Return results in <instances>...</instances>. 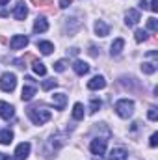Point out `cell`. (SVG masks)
<instances>
[{"mask_svg":"<svg viewBox=\"0 0 158 160\" xmlns=\"http://www.w3.org/2000/svg\"><path fill=\"white\" fill-rule=\"evenodd\" d=\"M26 114H28V118L32 119L34 125H43V123H47V121L50 119V110H47V108H43V106H30V108H26Z\"/></svg>","mask_w":158,"mask_h":160,"instance_id":"6da1fadb","label":"cell"},{"mask_svg":"<svg viewBox=\"0 0 158 160\" xmlns=\"http://www.w3.org/2000/svg\"><path fill=\"white\" fill-rule=\"evenodd\" d=\"M116 112H117L119 118H130L132 114H134V102L132 101H128V99H121L116 102Z\"/></svg>","mask_w":158,"mask_h":160,"instance_id":"7a4b0ae2","label":"cell"},{"mask_svg":"<svg viewBox=\"0 0 158 160\" xmlns=\"http://www.w3.org/2000/svg\"><path fill=\"white\" fill-rule=\"evenodd\" d=\"M15 86H17V77H15L13 73H4V75H2V78H0V88H2V91L11 93V91L15 89Z\"/></svg>","mask_w":158,"mask_h":160,"instance_id":"3957f363","label":"cell"},{"mask_svg":"<svg viewBox=\"0 0 158 160\" xmlns=\"http://www.w3.org/2000/svg\"><path fill=\"white\" fill-rule=\"evenodd\" d=\"M106 142H108L106 138H95V140H91V143H89L91 153L97 155V157L104 155V153H106Z\"/></svg>","mask_w":158,"mask_h":160,"instance_id":"277c9868","label":"cell"},{"mask_svg":"<svg viewBox=\"0 0 158 160\" xmlns=\"http://www.w3.org/2000/svg\"><path fill=\"white\" fill-rule=\"evenodd\" d=\"M0 118L6 119V121L13 119V118H15V110H13V106L7 104V102H4V101H0Z\"/></svg>","mask_w":158,"mask_h":160,"instance_id":"5b68a950","label":"cell"},{"mask_svg":"<svg viewBox=\"0 0 158 160\" xmlns=\"http://www.w3.org/2000/svg\"><path fill=\"white\" fill-rule=\"evenodd\" d=\"M28 155H30V143H28V142H22L21 145H17V149H15V158L24 160Z\"/></svg>","mask_w":158,"mask_h":160,"instance_id":"8992f818","label":"cell"},{"mask_svg":"<svg viewBox=\"0 0 158 160\" xmlns=\"http://www.w3.org/2000/svg\"><path fill=\"white\" fill-rule=\"evenodd\" d=\"M28 45V38L26 36H13V39L9 41V47L13 50H19V48H24Z\"/></svg>","mask_w":158,"mask_h":160,"instance_id":"52a82bcc","label":"cell"},{"mask_svg":"<svg viewBox=\"0 0 158 160\" xmlns=\"http://www.w3.org/2000/svg\"><path fill=\"white\" fill-rule=\"evenodd\" d=\"M26 15H28V9H26L24 2H19V4L15 6V9H13V17H15L17 21H24Z\"/></svg>","mask_w":158,"mask_h":160,"instance_id":"ba28073f","label":"cell"},{"mask_svg":"<svg viewBox=\"0 0 158 160\" xmlns=\"http://www.w3.org/2000/svg\"><path fill=\"white\" fill-rule=\"evenodd\" d=\"M138 21H140V11L138 9H128L126 15H125L126 26H134V24H138Z\"/></svg>","mask_w":158,"mask_h":160,"instance_id":"9c48e42d","label":"cell"},{"mask_svg":"<svg viewBox=\"0 0 158 160\" xmlns=\"http://www.w3.org/2000/svg\"><path fill=\"white\" fill-rule=\"evenodd\" d=\"M52 102H54V106L58 110H63L65 104H67V95L65 93H54L52 95Z\"/></svg>","mask_w":158,"mask_h":160,"instance_id":"30bf717a","label":"cell"},{"mask_svg":"<svg viewBox=\"0 0 158 160\" xmlns=\"http://www.w3.org/2000/svg\"><path fill=\"white\" fill-rule=\"evenodd\" d=\"M87 88L89 89H102V88H106V80H104V77H93V78L87 82Z\"/></svg>","mask_w":158,"mask_h":160,"instance_id":"8fae6325","label":"cell"},{"mask_svg":"<svg viewBox=\"0 0 158 160\" xmlns=\"http://www.w3.org/2000/svg\"><path fill=\"white\" fill-rule=\"evenodd\" d=\"M95 34L101 36V38H106V36L110 34V26H108L104 21H97V22H95Z\"/></svg>","mask_w":158,"mask_h":160,"instance_id":"7c38bea8","label":"cell"},{"mask_svg":"<svg viewBox=\"0 0 158 160\" xmlns=\"http://www.w3.org/2000/svg\"><path fill=\"white\" fill-rule=\"evenodd\" d=\"M47 30H48L47 19H45V17H37L36 22H34V32H36V34H43V32H47Z\"/></svg>","mask_w":158,"mask_h":160,"instance_id":"4fadbf2b","label":"cell"},{"mask_svg":"<svg viewBox=\"0 0 158 160\" xmlns=\"http://www.w3.org/2000/svg\"><path fill=\"white\" fill-rule=\"evenodd\" d=\"M36 86H24L22 88V93H21V99L22 101H32L34 99V95H36Z\"/></svg>","mask_w":158,"mask_h":160,"instance_id":"5bb4252c","label":"cell"},{"mask_svg":"<svg viewBox=\"0 0 158 160\" xmlns=\"http://www.w3.org/2000/svg\"><path fill=\"white\" fill-rule=\"evenodd\" d=\"M73 69H75V73H77V75L82 77V75H86V73L89 71V65H87L86 62H82V60H77V62L73 63Z\"/></svg>","mask_w":158,"mask_h":160,"instance_id":"9a60e30c","label":"cell"},{"mask_svg":"<svg viewBox=\"0 0 158 160\" xmlns=\"http://www.w3.org/2000/svg\"><path fill=\"white\" fill-rule=\"evenodd\" d=\"M11 142H13V132H11L9 128L0 130V143H2V145H9Z\"/></svg>","mask_w":158,"mask_h":160,"instance_id":"2e32d148","label":"cell"},{"mask_svg":"<svg viewBox=\"0 0 158 160\" xmlns=\"http://www.w3.org/2000/svg\"><path fill=\"white\" fill-rule=\"evenodd\" d=\"M123 47H125V39L117 38V39L112 43V50H110V54H112V56H119L121 50H123Z\"/></svg>","mask_w":158,"mask_h":160,"instance_id":"e0dca14e","label":"cell"},{"mask_svg":"<svg viewBox=\"0 0 158 160\" xmlns=\"http://www.w3.org/2000/svg\"><path fill=\"white\" fill-rule=\"evenodd\" d=\"M126 157H128V155H126V151H125V149H112V151H110V160H126Z\"/></svg>","mask_w":158,"mask_h":160,"instance_id":"ac0fdd59","label":"cell"},{"mask_svg":"<svg viewBox=\"0 0 158 160\" xmlns=\"http://www.w3.org/2000/svg\"><path fill=\"white\" fill-rule=\"evenodd\" d=\"M37 48H39L45 56H48V54L54 50V45H52V43H48V41H37Z\"/></svg>","mask_w":158,"mask_h":160,"instance_id":"d6986e66","label":"cell"},{"mask_svg":"<svg viewBox=\"0 0 158 160\" xmlns=\"http://www.w3.org/2000/svg\"><path fill=\"white\" fill-rule=\"evenodd\" d=\"M156 69L158 63H155V62H143V65H141V71L145 75H153V73H156Z\"/></svg>","mask_w":158,"mask_h":160,"instance_id":"ffe728a7","label":"cell"},{"mask_svg":"<svg viewBox=\"0 0 158 160\" xmlns=\"http://www.w3.org/2000/svg\"><path fill=\"white\" fill-rule=\"evenodd\" d=\"M73 119H77V121L84 119V106H82L80 102H77V104L73 106Z\"/></svg>","mask_w":158,"mask_h":160,"instance_id":"44dd1931","label":"cell"},{"mask_svg":"<svg viewBox=\"0 0 158 160\" xmlns=\"http://www.w3.org/2000/svg\"><path fill=\"white\" fill-rule=\"evenodd\" d=\"M32 67H34V73H36V75H39V77H45V75H47V67H45L41 62H34Z\"/></svg>","mask_w":158,"mask_h":160,"instance_id":"7402d4cb","label":"cell"},{"mask_svg":"<svg viewBox=\"0 0 158 160\" xmlns=\"http://www.w3.org/2000/svg\"><path fill=\"white\" fill-rule=\"evenodd\" d=\"M56 86H58V82H56L54 78H50V80H45V82L41 84V88H43L45 91H48V89H52V88H56Z\"/></svg>","mask_w":158,"mask_h":160,"instance_id":"603a6c76","label":"cell"},{"mask_svg":"<svg viewBox=\"0 0 158 160\" xmlns=\"http://www.w3.org/2000/svg\"><path fill=\"white\" fill-rule=\"evenodd\" d=\"M65 67H67L65 60H58V62L54 63V71H58V73H63V71H65Z\"/></svg>","mask_w":158,"mask_h":160,"instance_id":"cb8c5ba5","label":"cell"},{"mask_svg":"<svg viewBox=\"0 0 158 160\" xmlns=\"http://www.w3.org/2000/svg\"><path fill=\"white\" fill-rule=\"evenodd\" d=\"M101 104H102V102H101L99 99H91V104H89V112H91V114H95V112L101 108Z\"/></svg>","mask_w":158,"mask_h":160,"instance_id":"d4e9b609","label":"cell"},{"mask_svg":"<svg viewBox=\"0 0 158 160\" xmlns=\"http://www.w3.org/2000/svg\"><path fill=\"white\" fill-rule=\"evenodd\" d=\"M147 28L151 30V32H156L158 30V22L155 17H151V19H147Z\"/></svg>","mask_w":158,"mask_h":160,"instance_id":"484cf974","label":"cell"},{"mask_svg":"<svg viewBox=\"0 0 158 160\" xmlns=\"http://www.w3.org/2000/svg\"><path fill=\"white\" fill-rule=\"evenodd\" d=\"M147 116H149V119H151V121H156L158 119V108H156V106H151Z\"/></svg>","mask_w":158,"mask_h":160,"instance_id":"4316f807","label":"cell"},{"mask_svg":"<svg viewBox=\"0 0 158 160\" xmlns=\"http://www.w3.org/2000/svg\"><path fill=\"white\" fill-rule=\"evenodd\" d=\"M147 39V32L145 30H136V41L138 43H141V41Z\"/></svg>","mask_w":158,"mask_h":160,"instance_id":"83f0119b","label":"cell"},{"mask_svg":"<svg viewBox=\"0 0 158 160\" xmlns=\"http://www.w3.org/2000/svg\"><path fill=\"white\" fill-rule=\"evenodd\" d=\"M30 2H34L37 8H47V6H52V0H30Z\"/></svg>","mask_w":158,"mask_h":160,"instance_id":"f1b7e54d","label":"cell"},{"mask_svg":"<svg viewBox=\"0 0 158 160\" xmlns=\"http://www.w3.org/2000/svg\"><path fill=\"white\" fill-rule=\"evenodd\" d=\"M149 145H151V147H156V145H158V134H156V132L151 136V142H149Z\"/></svg>","mask_w":158,"mask_h":160,"instance_id":"f546056e","label":"cell"},{"mask_svg":"<svg viewBox=\"0 0 158 160\" xmlns=\"http://www.w3.org/2000/svg\"><path fill=\"white\" fill-rule=\"evenodd\" d=\"M149 8L156 13V11H158V0H151V6H149Z\"/></svg>","mask_w":158,"mask_h":160,"instance_id":"4dcf8cb0","label":"cell"},{"mask_svg":"<svg viewBox=\"0 0 158 160\" xmlns=\"http://www.w3.org/2000/svg\"><path fill=\"white\" fill-rule=\"evenodd\" d=\"M71 2H73V0H60V8H69Z\"/></svg>","mask_w":158,"mask_h":160,"instance_id":"1f68e13d","label":"cell"},{"mask_svg":"<svg viewBox=\"0 0 158 160\" xmlns=\"http://www.w3.org/2000/svg\"><path fill=\"white\" fill-rule=\"evenodd\" d=\"M89 54H91V56H97V48H95V47H89Z\"/></svg>","mask_w":158,"mask_h":160,"instance_id":"d6a6232c","label":"cell"},{"mask_svg":"<svg viewBox=\"0 0 158 160\" xmlns=\"http://www.w3.org/2000/svg\"><path fill=\"white\" fill-rule=\"evenodd\" d=\"M140 8H143V9H147L149 6H147V2H145V0H141V2H140Z\"/></svg>","mask_w":158,"mask_h":160,"instance_id":"836d02e7","label":"cell"},{"mask_svg":"<svg viewBox=\"0 0 158 160\" xmlns=\"http://www.w3.org/2000/svg\"><path fill=\"white\" fill-rule=\"evenodd\" d=\"M9 0H0V6H4V4H7Z\"/></svg>","mask_w":158,"mask_h":160,"instance_id":"e575fe53","label":"cell"},{"mask_svg":"<svg viewBox=\"0 0 158 160\" xmlns=\"http://www.w3.org/2000/svg\"><path fill=\"white\" fill-rule=\"evenodd\" d=\"M4 160H13L11 157H4Z\"/></svg>","mask_w":158,"mask_h":160,"instance_id":"d590c367","label":"cell"}]
</instances>
